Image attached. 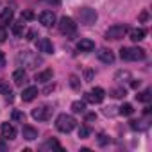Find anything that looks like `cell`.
Instances as JSON below:
<instances>
[{"label": "cell", "instance_id": "cell-1", "mask_svg": "<svg viewBox=\"0 0 152 152\" xmlns=\"http://www.w3.org/2000/svg\"><path fill=\"white\" fill-rule=\"evenodd\" d=\"M16 61H18V64H20V66H25V68H29V70H34V68H38V66L43 63V59H41L38 54L29 52V50L20 52V54H18V57H16Z\"/></svg>", "mask_w": 152, "mask_h": 152}, {"label": "cell", "instance_id": "cell-2", "mask_svg": "<svg viewBox=\"0 0 152 152\" xmlns=\"http://www.w3.org/2000/svg\"><path fill=\"white\" fill-rule=\"evenodd\" d=\"M75 127H77V120H75L72 115L63 113V115H59L57 120H56V129H57L59 132H72Z\"/></svg>", "mask_w": 152, "mask_h": 152}, {"label": "cell", "instance_id": "cell-3", "mask_svg": "<svg viewBox=\"0 0 152 152\" xmlns=\"http://www.w3.org/2000/svg\"><path fill=\"white\" fill-rule=\"evenodd\" d=\"M145 56H147L145 50L140 48V47H132V48L124 47V48H120V57L124 61H141V59H145Z\"/></svg>", "mask_w": 152, "mask_h": 152}, {"label": "cell", "instance_id": "cell-4", "mask_svg": "<svg viewBox=\"0 0 152 152\" xmlns=\"http://www.w3.org/2000/svg\"><path fill=\"white\" fill-rule=\"evenodd\" d=\"M77 18H79V22L83 25H93L99 16H97V11L95 9H91V7H81L77 11Z\"/></svg>", "mask_w": 152, "mask_h": 152}, {"label": "cell", "instance_id": "cell-5", "mask_svg": "<svg viewBox=\"0 0 152 152\" xmlns=\"http://www.w3.org/2000/svg\"><path fill=\"white\" fill-rule=\"evenodd\" d=\"M59 31H61V34H64V36H70V38H73L75 36V32H77V23H75L70 16H63L61 20H59Z\"/></svg>", "mask_w": 152, "mask_h": 152}, {"label": "cell", "instance_id": "cell-6", "mask_svg": "<svg viewBox=\"0 0 152 152\" xmlns=\"http://www.w3.org/2000/svg\"><path fill=\"white\" fill-rule=\"evenodd\" d=\"M127 25H124V23H116V25H111L107 31H106V39H122L125 34H127Z\"/></svg>", "mask_w": 152, "mask_h": 152}, {"label": "cell", "instance_id": "cell-7", "mask_svg": "<svg viewBox=\"0 0 152 152\" xmlns=\"http://www.w3.org/2000/svg\"><path fill=\"white\" fill-rule=\"evenodd\" d=\"M104 97H106V91L97 86V88H93L90 93L84 95V100H86V102H91V104H100V102L104 100Z\"/></svg>", "mask_w": 152, "mask_h": 152}, {"label": "cell", "instance_id": "cell-8", "mask_svg": "<svg viewBox=\"0 0 152 152\" xmlns=\"http://www.w3.org/2000/svg\"><path fill=\"white\" fill-rule=\"evenodd\" d=\"M52 107H48V106H41V107H34L32 109V118L34 120H48L50 118V115H52Z\"/></svg>", "mask_w": 152, "mask_h": 152}, {"label": "cell", "instance_id": "cell-9", "mask_svg": "<svg viewBox=\"0 0 152 152\" xmlns=\"http://www.w3.org/2000/svg\"><path fill=\"white\" fill-rule=\"evenodd\" d=\"M0 132H2V136H4L6 140H15V138H16V129H15V125L9 124V122H4L2 125H0Z\"/></svg>", "mask_w": 152, "mask_h": 152}, {"label": "cell", "instance_id": "cell-10", "mask_svg": "<svg viewBox=\"0 0 152 152\" xmlns=\"http://www.w3.org/2000/svg\"><path fill=\"white\" fill-rule=\"evenodd\" d=\"M39 23H41L43 27H52V25H56V15H54L52 11H43V13H39Z\"/></svg>", "mask_w": 152, "mask_h": 152}, {"label": "cell", "instance_id": "cell-11", "mask_svg": "<svg viewBox=\"0 0 152 152\" xmlns=\"http://www.w3.org/2000/svg\"><path fill=\"white\" fill-rule=\"evenodd\" d=\"M38 50L43 54H52L54 52V45L48 38H39L38 39Z\"/></svg>", "mask_w": 152, "mask_h": 152}, {"label": "cell", "instance_id": "cell-12", "mask_svg": "<svg viewBox=\"0 0 152 152\" xmlns=\"http://www.w3.org/2000/svg\"><path fill=\"white\" fill-rule=\"evenodd\" d=\"M38 88L36 86H29V88H25L23 91H22V100L23 102H32L36 97H38Z\"/></svg>", "mask_w": 152, "mask_h": 152}, {"label": "cell", "instance_id": "cell-13", "mask_svg": "<svg viewBox=\"0 0 152 152\" xmlns=\"http://www.w3.org/2000/svg\"><path fill=\"white\" fill-rule=\"evenodd\" d=\"M97 56H99V59H100L102 63H106V64L115 63V54H113L111 50H107V48H100V50L97 52Z\"/></svg>", "mask_w": 152, "mask_h": 152}, {"label": "cell", "instance_id": "cell-14", "mask_svg": "<svg viewBox=\"0 0 152 152\" xmlns=\"http://www.w3.org/2000/svg\"><path fill=\"white\" fill-rule=\"evenodd\" d=\"M0 95H4V99L7 102H13V90H11L9 83H6L2 79H0Z\"/></svg>", "mask_w": 152, "mask_h": 152}, {"label": "cell", "instance_id": "cell-15", "mask_svg": "<svg viewBox=\"0 0 152 152\" xmlns=\"http://www.w3.org/2000/svg\"><path fill=\"white\" fill-rule=\"evenodd\" d=\"M13 81H15L16 86H23V83L27 81V73H25L23 68H18V70L13 72Z\"/></svg>", "mask_w": 152, "mask_h": 152}, {"label": "cell", "instance_id": "cell-16", "mask_svg": "<svg viewBox=\"0 0 152 152\" xmlns=\"http://www.w3.org/2000/svg\"><path fill=\"white\" fill-rule=\"evenodd\" d=\"M127 32H129V38H131L132 41H141V39H145V36H147V31H145L143 27L131 29V31H127Z\"/></svg>", "mask_w": 152, "mask_h": 152}, {"label": "cell", "instance_id": "cell-17", "mask_svg": "<svg viewBox=\"0 0 152 152\" xmlns=\"http://www.w3.org/2000/svg\"><path fill=\"white\" fill-rule=\"evenodd\" d=\"M22 134H23V138H25L27 141H32V140L38 138V129H34L32 125H23Z\"/></svg>", "mask_w": 152, "mask_h": 152}, {"label": "cell", "instance_id": "cell-18", "mask_svg": "<svg viewBox=\"0 0 152 152\" xmlns=\"http://www.w3.org/2000/svg\"><path fill=\"white\" fill-rule=\"evenodd\" d=\"M13 18H15V13H13V9H9V7L2 9V13H0V22H2L4 25H7V23H13Z\"/></svg>", "mask_w": 152, "mask_h": 152}, {"label": "cell", "instance_id": "cell-19", "mask_svg": "<svg viewBox=\"0 0 152 152\" xmlns=\"http://www.w3.org/2000/svg\"><path fill=\"white\" fill-rule=\"evenodd\" d=\"M52 77H54V72H52L50 68H48V70H43V72H39V73H36V81H38V83H50Z\"/></svg>", "mask_w": 152, "mask_h": 152}, {"label": "cell", "instance_id": "cell-20", "mask_svg": "<svg viewBox=\"0 0 152 152\" xmlns=\"http://www.w3.org/2000/svg\"><path fill=\"white\" fill-rule=\"evenodd\" d=\"M93 48H95V43L91 39H81L77 43V50L79 52H91Z\"/></svg>", "mask_w": 152, "mask_h": 152}, {"label": "cell", "instance_id": "cell-21", "mask_svg": "<svg viewBox=\"0 0 152 152\" xmlns=\"http://www.w3.org/2000/svg\"><path fill=\"white\" fill-rule=\"evenodd\" d=\"M13 34L16 36V38H22L23 36V31H25V23L23 22H13Z\"/></svg>", "mask_w": 152, "mask_h": 152}, {"label": "cell", "instance_id": "cell-22", "mask_svg": "<svg viewBox=\"0 0 152 152\" xmlns=\"http://www.w3.org/2000/svg\"><path fill=\"white\" fill-rule=\"evenodd\" d=\"M72 111L73 113H84L86 111V102L84 100H75L72 104Z\"/></svg>", "mask_w": 152, "mask_h": 152}, {"label": "cell", "instance_id": "cell-23", "mask_svg": "<svg viewBox=\"0 0 152 152\" xmlns=\"http://www.w3.org/2000/svg\"><path fill=\"white\" fill-rule=\"evenodd\" d=\"M134 113V107L131 106V104H124V106H120L118 107V115H124V116H131Z\"/></svg>", "mask_w": 152, "mask_h": 152}, {"label": "cell", "instance_id": "cell-24", "mask_svg": "<svg viewBox=\"0 0 152 152\" xmlns=\"http://www.w3.org/2000/svg\"><path fill=\"white\" fill-rule=\"evenodd\" d=\"M115 81H131V73L127 70H118L115 73Z\"/></svg>", "mask_w": 152, "mask_h": 152}, {"label": "cell", "instance_id": "cell-25", "mask_svg": "<svg viewBox=\"0 0 152 152\" xmlns=\"http://www.w3.org/2000/svg\"><path fill=\"white\" fill-rule=\"evenodd\" d=\"M136 99H138L140 102H150V100H152V91H150V90H145V91L138 93Z\"/></svg>", "mask_w": 152, "mask_h": 152}, {"label": "cell", "instance_id": "cell-26", "mask_svg": "<svg viewBox=\"0 0 152 152\" xmlns=\"http://www.w3.org/2000/svg\"><path fill=\"white\" fill-rule=\"evenodd\" d=\"M125 95H127V91L124 88H113L111 90V97H115V99H124Z\"/></svg>", "mask_w": 152, "mask_h": 152}, {"label": "cell", "instance_id": "cell-27", "mask_svg": "<svg viewBox=\"0 0 152 152\" xmlns=\"http://www.w3.org/2000/svg\"><path fill=\"white\" fill-rule=\"evenodd\" d=\"M70 86L73 90H79L81 88V79L77 77V75H70Z\"/></svg>", "mask_w": 152, "mask_h": 152}, {"label": "cell", "instance_id": "cell-28", "mask_svg": "<svg viewBox=\"0 0 152 152\" xmlns=\"http://www.w3.org/2000/svg\"><path fill=\"white\" fill-rule=\"evenodd\" d=\"M131 129H134V131H138V129H147V122H145V120H140V122L132 120V122H131Z\"/></svg>", "mask_w": 152, "mask_h": 152}, {"label": "cell", "instance_id": "cell-29", "mask_svg": "<svg viewBox=\"0 0 152 152\" xmlns=\"http://www.w3.org/2000/svg\"><path fill=\"white\" fill-rule=\"evenodd\" d=\"M43 148H57V150H63V147H61L56 140H48V141L43 145Z\"/></svg>", "mask_w": 152, "mask_h": 152}, {"label": "cell", "instance_id": "cell-30", "mask_svg": "<svg viewBox=\"0 0 152 152\" xmlns=\"http://www.w3.org/2000/svg\"><path fill=\"white\" fill-rule=\"evenodd\" d=\"M90 127H86V125H83V127H79V138L81 140H86L88 136H90Z\"/></svg>", "mask_w": 152, "mask_h": 152}, {"label": "cell", "instance_id": "cell-31", "mask_svg": "<svg viewBox=\"0 0 152 152\" xmlns=\"http://www.w3.org/2000/svg\"><path fill=\"white\" fill-rule=\"evenodd\" d=\"M13 120H16V122H25V113H22V111H13Z\"/></svg>", "mask_w": 152, "mask_h": 152}, {"label": "cell", "instance_id": "cell-32", "mask_svg": "<svg viewBox=\"0 0 152 152\" xmlns=\"http://www.w3.org/2000/svg\"><path fill=\"white\" fill-rule=\"evenodd\" d=\"M22 18L23 20H34V13L32 11H23L22 13Z\"/></svg>", "mask_w": 152, "mask_h": 152}, {"label": "cell", "instance_id": "cell-33", "mask_svg": "<svg viewBox=\"0 0 152 152\" xmlns=\"http://www.w3.org/2000/svg\"><path fill=\"white\" fill-rule=\"evenodd\" d=\"M6 39H7V31L4 27H0V43H4Z\"/></svg>", "mask_w": 152, "mask_h": 152}, {"label": "cell", "instance_id": "cell-34", "mask_svg": "<svg viewBox=\"0 0 152 152\" xmlns=\"http://www.w3.org/2000/svg\"><path fill=\"white\" fill-rule=\"evenodd\" d=\"M7 150V143H6V138L2 136L0 138V152H6Z\"/></svg>", "mask_w": 152, "mask_h": 152}, {"label": "cell", "instance_id": "cell-35", "mask_svg": "<svg viewBox=\"0 0 152 152\" xmlns=\"http://www.w3.org/2000/svg\"><path fill=\"white\" fill-rule=\"evenodd\" d=\"M99 143H100V145H107V143H109V138H107L106 134H100V136H99Z\"/></svg>", "mask_w": 152, "mask_h": 152}, {"label": "cell", "instance_id": "cell-36", "mask_svg": "<svg viewBox=\"0 0 152 152\" xmlns=\"http://www.w3.org/2000/svg\"><path fill=\"white\" fill-rule=\"evenodd\" d=\"M147 18H148V13H147V11H141V15H140V22H141V23L147 22Z\"/></svg>", "mask_w": 152, "mask_h": 152}, {"label": "cell", "instance_id": "cell-37", "mask_svg": "<svg viewBox=\"0 0 152 152\" xmlns=\"http://www.w3.org/2000/svg\"><path fill=\"white\" fill-rule=\"evenodd\" d=\"M140 84H141V81H132V79H131V88H132V90H138Z\"/></svg>", "mask_w": 152, "mask_h": 152}, {"label": "cell", "instance_id": "cell-38", "mask_svg": "<svg viewBox=\"0 0 152 152\" xmlns=\"http://www.w3.org/2000/svg\"><path fill=\"white\" fill-rule=\"evenodd\" d=\"M2 66H6V56H4V52L0 50V68Z\"/></svg>", "mask_w": 152, "mask_h": 152}, {"label": "cell", "instance_id": "cell-39", "mask_svg": "<svg viewBox=\"0 0 152 152\" xmlns=\"http://www.w3.org/2000/svg\"><path fill=\"white\" fill-rule=\"evenodd\" d=\"M34 36H36V32H34V31H29L25 39H27V41H32V39H34Z\"/></svg>", "mask_w": 152, "mask_h": 152}, {"label": "cell", "instance_id": "cell-40", "mask_svg": "<svg viewBox=\"0 0 152 152\" xmlns=\"http://www.w3.org/2000/svg\"><path fill=\"white\" fill-rule=\"evenodd\" d=\"M93 120H97V115H95V113L86 115V122H93Z\"/></svg>", "mask_w": 152, "mask_h": 152}, {"label": "cell", "instance_id": "cell-41", "mask_svg": "<svg viewBox=\"0 0 152 152\" xmlns=\"http://www.w3.org/2000/svg\"><path fill=\"white\" fill-rule=\"evenodd\" d=\"M113 109H115V107H106V111H104V113H106L107 116H109V115H115V111H113Z\"/></svg>", "mask_w": 152, "mask_h": 152}]
</instances>
